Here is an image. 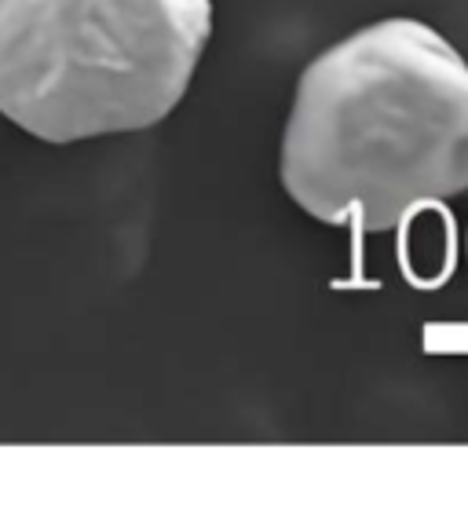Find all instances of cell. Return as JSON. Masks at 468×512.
Segmentation results:
<instances>
[{
	"label": "cell",
	"mask_w": 468,
	"mask_h": 512,
	"mask_svg": "<svg viewBox=\"0 0 468 512\" xmlns=\"http://www.w3.org/2000/svg\"><path fill=\"white\" fill-rule=\"evenodd\" d=\"M278 180L315 224L355 235L468 194V59L410 15L330 44L293 88Z\"/></svg>",
	"instance_id": "obj_1"
},
{
	"label": "cell",
	"mask_w": 468,
	"mask_h": 512,
	"mask_svg": "<svg viewBox=\"0 0 468 512\" xmlns=\"http://www.w3.org/2000/svg\"><path fill=\"white\" fill-rule=\"evenodd\" d=\"M209 37L213 0H0V114L44 143L154 128Z\"/></svg>",
	"instance_id": "obj_2"
}]
</instances>
